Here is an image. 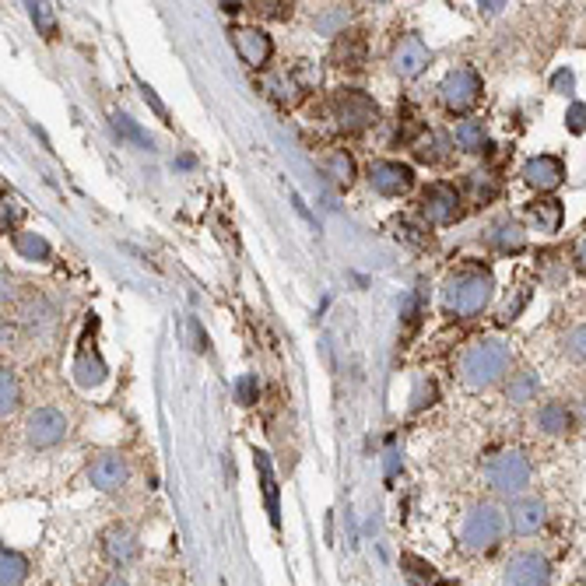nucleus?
<instances>
[{
  "mask_svg": "<svg viewBox=\"0 0 586 586\" xmlns=\"http://www.w3.org/2000/svg\"><path fill=\"white\" fill-rule=\"evenodd\" d=\"M14 250L22 253L25 260H49V253H53L39 232H18L14 236Z\"/></svg>",
  "mask_w": 586,
  "mask_h": 586,
  "instance_id": "28",
  "label": "nucleus"
},
{
  "mask_svg": "<svg viewBox=\"0 0 586 586\" xmlns=\"http://www.w3.org/2000/svg\"><path fill=\"white\" fill-rule=\"evenodd\" d=\"M481 91H485V82L474 67H453L443 84H439V95H443V106L450 113H467L481 102Z\"/></svg>",
  "mask_w": 586,
  "mask_h": 586,
  "instance_id": "5",
  "label": "nucleus"
},
{
  "mask_svg": "<svg viewBox=\"0 0 586 586\" xmlns=\"http://www.w3.org/2000/svg\"><path fill=\"white\" fill-rule=\"evenodd\" d=\"M74 379H78L82 386H99V383L106 379V366H102V358H99L95 348H82V355H78V362H74Z\"/></svg>",
  "mask_w": 586,
  "mask_h": 586,
  "instance_id": "22",
  "label": "nucleus"
},
{
  "mask_svg": "<svg viewBox=\"0 0 586 586\" xmlns=\"http://www.w3.org/2000/svg\"><path fill=\"white\" fill-rule=\"evenodd\" d=\"M29 580V562L14 547H4L0 555V586H25Z\"/></svg>",
  "mask_w": 586,
  "mask_h": 586,
  "instance_id": "21",
  "label": "nucleus"
},
{
  "mask_svg": "<svg viewBox=\"0 0 586 586\" xmlns=\"http://www.w3.org/2000/svg\"><path fill=\"white\" fill-rule=\"evenodd\" d=\"M18 218H22V208H18L14 201H7V197H4V232H14ZM14 236H18V232H14Z\"/></svg>",
  "mask_w": 586,
  "mask_h": 586,
  "instance_id": "37",
  "label": "nucleus"
},
{
  "mask_svg": "<svg viewBox=\"0 0 586 586\" xmlns=\"http://www.w3.org/2000/svg\"><path fill=\"white\" fill-rule=\"evenodd\" d=\"M421 228H415L411 221H397V239H404V243H415V246H425L428 243V236H418Z\"/></svg>",
  "mask_w": 586,
  "mask_h": 586,
  "instance_id": "34",
  "label": "nucleus"
},
{
  "mask_svg": "<svg viewBox=\"0 0 586 586\" xmlns=\"http://www.w3.org/2000/svg\"><path fill=\"white\" fill-rule=\"evenodd\" d=\"M99 586H130V583H126L124 576H106V580H102Z\"/></svg>",
  "mask_w": 586,
  "mask_h": 586,
  "instance_id": "42",
  "label": "nucleus"
},
{
  "mask_svg": "<svg viewBox=\"0 0 586 586\" xmlns=\"http://www.w3.org/2000/svg\"><path fill=\"white\" fill-rule=\"evenodd\" d=\"M485 481L492 485V492L496 496H523L527 492V485H530V461H527V453H520V450H503V453H496L492 461L485 463Z\"/></svg>",
  "mask_w": 586,
  "mask_h": 586,
  "instance_id": "4",
  "label": "nucleus"
},
{
  "mask_svg": "<svg viewBox=\"0 0 586 586\" xmlns=\"http://www.w3.org/2000/svg\"><path fill=\"white\" fill-rule=\"evenodd\" d=\"M527 214H530V221H534L541 232H547V236H551V232H558V228H562V218H565L562 204H558V201H551V197H547V201H534Z\"/></svg>",
  "mask_w": 586,
  "mask_h": 586,
  "instance_id": "23",
  "label": "nucleus"
},
{
  "mask_svg": "<svg viewBox=\"0 0 586 586\" xmlns=\"http://www.w3.org/2000/svg\"><path fill=\"white\" fill-rule=\"evenodd\" d=\"M232 42H236V53L243 56L246 67H267L271 53H274V42L263 29H236Z\"/></svg>",
  "mask_w": 586,
  "mask_h": 586,
  "instance_id": "15",
  "label": "nucleus"
},
{
  "mask_svg": "<svg viewBox=\"0 0 586 586\" xmlns=\"http://www.w3.org/2000/svg\"><path fill=\"white\" fill-rule=\"evenodd\" d=\"M29 7H32L36 25L46 32V39H53V32H56V25H53V7H49V4H29Z\"/></svg>",
  "mask_w": 586,
  "mask_h": 586,
  "instance_id": "32",
  "label": "nucleus"
},
{
  "mask_svg": "<svg viewBox=\"0 0 586 586\" xmlns=\"http://www.w3.org/2000/svg\"><path fill=\"white\" fill-rule=\"evenodd\" d=\"M263 88H267V95H271L274 102H281V106H295L298 95H302V84L295 82V78H289V74H271V78L263 82Z\"/></svg>",
  "mask_w": 586,
  "mask_h": 586,
  "instance_id": "25",
  "label": "nucleus"
},
{
  "mask_svg": "<svg viewBox=\"0 0 586 586\" xmlns=\"http://www.w3.org/2000/svg\"><path fill=\"white\" fill-rule=\"evenodd\" d=\"M467 186H470V194H474V201H492V197L499 194V179H496L492 172H470V179H467Z\"/></svg>",
  "mask_w": 586,
  "mask_h": 586,
  "instance_id": "30",
  "label": "nucleus"
},
{
  "mask_svg": "<svg viewBox=\"0 0 586 586\" xmlns=\"http://www.w3.org/2000/svg\"><path fill=\"white\" fill-rule=\"evenodd\" d=\"M569 425H573V415L558 401H547L545 408L538 411V428L547 432V435H562V432H569Z\"/></svg>",
  "mask_w": 586,
  "mask_h": 586,
  "instance_id": "24",
  "label": "nucleus"
},
{
  "mask_svg": "<svg viewBox=\"0 0 586 586\" xmlns=\"http://www.w3.org/2000/svg\"><path fill=\"white\" fill-rule=\"evenodd\" d=\"M428 586H457V583H450V580H435V576H432V580H428Z\"/></svg>",
  "mask_w": 586,
  "mask_h": 586,
  "instance_id": "43",
  "label": "nucleus"
},
{
  "mask_svg": "<svg viewBox=\"0 0 586 586\" xmlns=\"http://www.w3.org/2000/svg\"><path fill=\"white\" fill-rule=\"evenodd\" d=\"M369 183L383 197H401L415 186V168L404 166V162H393V159H383V162L369 166Z\"/></svg>",
  "mask_w": 586,
  "mask_h": 586,
  "instance_id": "9",
  "label": "nucleus"
},
{
  "mask_svg": "<svg viewBox=\"0 0 586 586\" xmlns=\"http://www.w3.org/2000/svg\"><path fill=\"white\" fill-rule=\"evenodd\" d=\"M390 64H393V74L397 78H418L421 71L428 67V46L418 36H404V39L397 42Z\"/></svg>",
  "mask_w": 586,
  "mask_h": 586,
  "instance_id": "13",
  "label": "nucleus"
},
{
  "mask_svg": "<svg viewBox=\"0 0 586 586\" xmlns=\"http://www.w3.org/2000/svg\"><path fill=\"white\" fill-rule=\"evenodd\" d=\"M421 218L428 225H453L461 218V194L457 186L450 183H432L425 194H421Z\"/></svg>",
  "mask_w": 586,
  "mask_h": 586,
  "instance_id": "8",
  "label": "nucleus"
},
{
  "mask_svg": "<svg viewBox=\"0 0 586 586\" xmlns=\"http://www.w3.org/2000/svg\"><path fill=\"white\" fill-rule=\"evenodd\" d=\"M485 243L499 253H520L523 246H527V232H523L520 221H513V218H499L496 225H488Z\"/></svg>",
  "mask_w": 586,
  "mask_h": 586,
  "instance_id": "16",
  "label": "nucleus"
},
{
  "mask_svg": "<svg viewBox=\"0 0 586 586\" xmlns=\"http://www.w3.org/2000/svg\"><path fill=\"white\" fill-rule=\"evenodd\" d=\"M565 355L573 362H586V327H573L565 334Z\"/></svg>",
  "mask_w": 586,
  "mask_h": 586,
  "instance_id": "31",
  "label": "nucleus"
},
{
  "mask_svg": "<svg viewBox=\"0 0 586 586\" xmlns=\"http://www.w3.org/2000/svg\"><path fill=\"white\" fill-rule=\"evenodd\" d=\"M551 88L562 91V95H569V91H573V74H569V71H558V74L551 78Z\"/></svg>",
  "mask_w": 586,
  "mask_h": 586,
  "instance_id": "40",
  "label": "nucleus"
},
{
  "mask_svg": "<svg viewBox=\"0 0 586 586\" xmlns=\"http://www.w3.org/2000/svg\"><path fill=\"white\" fill-rule=\"evenodd\" d=\"M113 120H116V130H120L124 137H130V141H137V144H144V148L151 144V141H148V137H144V134L137 130V124H134L130 116H124V113H120V116H113Z\"/></svg>",
  "mask_w": 586,
  "mask_h": 586,
  "instance_id": "33",
  "label": "nucleus"
},
{
  "mask_svg": "<svg viewBox=\"0 0 586 586\" xmlns=\"http://www.w3.org/2000/svg\"><path fill=\"white\" fill-rule=\"evenodd\" d=\"M337 67H362L366 60V39L358 32H340V39L334 46Z\"/></svg>",
  "mask_w": 586,
  "mask_h": 586,
  "instance_id": "20",
  "label": "nucleus"
},
{
  "mask_svg": "<svg viewBox=\"0 0 586 586\" xmlns=\"http://www.w3.org/2000/svg\"><path fill=\"white\" fill-rule=\"evenodd\" d=\"M256 457V474H260V488H263V503H267V516L271 523L278 527L281 523V503H278V485H274V467H271V457L263 450L253 453Z\"/></svg>",
  "mask_w": 586,
  "mask_h": 586,
  "instance_id": "17",
  "label": "nucleus"
},
{
  "mask_svg": "<svg viewBox=\"0 0 586 586\" xmlns=\"http://www.w3.org/2000/svg\"><path fill=\"white\" fill-rule=\"evenodd\" d=\"M141 95H144V102H148V106H151V109H155V113H159L166 124H172V120H168V109L162 106V99L155 95V88H151V84H141Z\"/></svg>",
  "mask_w": 586,
  "mask_h": 586,
  "instance_id": "36",
  "label": "nucleus"
},
{
  "mask_svg": "<svg viewBox=\"0 0 586 586\" xmlns=\"http://www.w3.org/2000/svg\"><path fill=\"white\" fill-rule=\"evenodd\" d=\"M580 421H583V428H586V401L580 404Z\"/></svg>",
  "mask_w": 586,
  "mask_h": 586,
  "instance_id": "44",
  "label": "nucleus"
},
{
  "mask_svg": "<svg viewBox=\"0 0 586 586\" xmlns=\"http://www.w3.org/2000/svg\"><path fill=\"white\" fill-rule=\"evenodd\" d=\"M569 130H586V106H573L569 109Z\"/></svg>",
  "mask_w": 586,
  "mask_h": 586,
  "instance_id": "39",
  "label": "nucleus"
},
{
  "mask_svg": "<svg viewBox=\"0 0 586 586\" xmlns=\"http://www.w3.org/2000/svg\"><path fill=\"white\" fill-rule=\"evenodd\" d=\"M505 520H509L513 534H523V538L541 534L547 523V505L541 499H534V496H520V499H513V505L505 509Z\"/></svg>",
  "mask_w": 586,
  "mask_h": 586,
  "instance_id": "10",
  "label": "nucleus"
},
{
  "mask_svg": "<svg viewBox=\"0 0 586 586\" xmlns=\"http://www.w3.org/2000/svg\"><path fill=\"white\" fill-rule=\"evenodd\" d=\"M239 401H243V404H253V401H256V379L253 376L239 379Z\"/></svg>",
  "mask_w": 586,
  "mask_h": 586,
  "instance_id": "38",
  "label": "nucleus"
},
{
  "mask_svg": "<svg viewBox=\"0 0 586 586\" xmlns=\"http://www.w3.org/2000/svg\"><path fill=\"white\" fill-rule=\"evenodd\" d=\"M503 586H551V562L541 551H516L505 562Z\"/></svg>",
  "mask_w": 586,
  "mask_h": 586,
  "instance_id": "7",
  "label": "nucleus"
},
{
  "mask_svg": "<svg viewBox=\"0 0 586 586\" xmlns=\"http://www.w3.org/2000/svg\"><path fill=\"white\" fill-rule=\"evenodd\" d=\"M323 172H327L331 179H337L340 186H348V183L355 179V159H351L348 151H331L327 162H323Z\"/></svg>",
  "mask_w": 586,
  "mask_h": 586,
  "instance_id": "27",
  "label": "nucleus"
},
{
  "mask_svg": "<svg viewBox=\"0 0 586 586\" xmlns=\"http://www.w3.org/2000/svg\"><path fill=\"white\" fill-rule=\"evenodd\" d=\"M18 404H22V386H18V376H14L11 369H0V411L11 415Z\"/></svg>",
  "mask_w": 586,
  "mask_h": 586,
  "instance_id": "29",
  "label": "nucleus"
},
{
  "mask_svg": "<svg viewBox=\"0 0 586 586\" xmlns=\"http://www.w3.org/2000/svg\"><path fill=\"white\" fill-rule=\"evenodd\" d=\"M492 292H496L492 271L481 263H463L443 281L439 302L450 316H478L492 302Z\"/></svg>",
  "mask_w": 586,
  "mask_h": 586,
  "instance_id": "1",
  "label": "nucleus"
},
{
  "mask_svg": "<svg viewBox=\"0 0 586 586\" xmlns=\"http://www.w3.org/2000/svg\"><path fill=\"white\" fill-rule=\"evenodd\" d=\"M126 461L120 453H102L88 463V481L99 488V492H116L126 485Z\"/></svg>",
  "mask_w": 586,
  "mask_h": 586,
  "instance_id": "14",
  "label": "nucleus"
},
{
  "mask_svg": "<svg viewBox=\"0 0 586 586\" xmlns=\"http://www.w3.org/2000/svg\"><path fill=\"white\" fill-rule=\"evenodd\" d=\"M538 390H541V383L534 373H516L513 383L505 386V397L513 401V404H530L534 397H538Z\"/></svg>",
  "mask_w": 586,
  "mask_h": 586,
  "instance_id": "26",
  "label": "nucleus"
},
{
  "mask_svg": "<svg viewBox=\"0 0 586 586\" xmlns=\"http://www.w3.org/2000/svg\"><path fill=\"white\" fill-rule=\"evenodd\" d=\"M576 267H580V274H586V239L576 243Z\"/></svg>",
  "mask_w": 586,
  "mask_h": 586,
  "instance_id": "41",
  "label": "nucleus"
},
{
  "mask_svg": "<svg viewBox=\"0 0 586 586\" xmlns=\"http://www.w3.org/2000/svg\"><path fill=\"white\" fill-rule=\"evenodd\" d=\"M25 435H29V443L36 450H49L67 435V418L60 411H53V408H39L25 425Z\"/></svg>",
  "mask_w": 586,
  "mask_h": 586,
  "instance_id": "11",
  "label": "nucleus"
},
{
  "mask_svg": "<svg viewBox=\"0 0 586 586\" xmlns=\"http://www.w3.org/2000/svg\"><path fill=\"white\" fill-rule=\"evenodd\" d=\"M331 109H334V120L340 130H366L369 124L379 120L376 102L358 88H340L334 95V102H331Z\"/></svg>",
  "mask_w": 586,
  "mask_h": 586,
  "instance_id": "6",
  "label": "nucleus"
},
{
  "mask_svg": "<svg viewBox=\"0 0 586 586\" xmlns=\"http://www.w3.org/2000/svg\"><path fill=\"white\" fill-rule=\"evenodd\" d=\"M509 362H513V351L509 344L499 337H485V340H474L457 362V373H461L463 386L467 390H485L492 383L509 373Z\"/></svg>",
  "mask_w": 586,
  "mask_h": 586,
  "instance_id": "2",
  "label": "nucleus"
},
{
  "mask_svg": "<svg viewBox=\"0 0 586 586\" xmlns=\"http://www.w3.org/2000/svg\"><path fill=\"white\" fill-rule=\"evenodd\" d=\"M523 179H527V186L547 194V190H558V186H562L565 166H562V159H555V155H534V159L523 162Z\"/></svg>",
  "mask_w": 586,
  "mask_h": 586,
  "instance_id": "12",
  "label": "nucleus"
},
{
  "mask_svg": "<svg viewBox=\"0 0 586 586\" xmlns=\"http://www.w3.org/2000/svg\"><path fill=\"white\" fill-rule=\"evenodd\" d=\"M453 144H457L461 151H470V155L485 151V148H488L485 124H481V120H463V124H457V130H453Z\"/></svg>",
  "mask_w": 586,
  "mask_h": 586,
  "instance_id": "19",
  "label": "nucleus"
},
{
  "mask_svg": "<svg viewBox=\"0 0 586 586\" xmlns=\"http://www.w3.org/2000/svg\"><path fill=\"white\" fill-rule=\"evenodd\" d=\"M505 513L496 503H478L461 523V545L470 555H488L503 545L505 534Z\"/></svg>",
  "mask_w": 586,
  "mask_h": 586,
  "instance_id": "3",
  "label": "nucleus"
},
{
  "mask_svg": "<svg viewBox=\"0 0 586 586\" xmlns=\"http://www.w3.org/2000/svg\"><path fill=\"white\" fill-rule=\"evenodd\" d=\"M102 551H106V558L109 562H116V565H126V562H134L137 558V538L126 530V527H113L109 534H106V541H102Z\"/></svg>",
  "mask_w": 586,
  "mask_h": 586,
  "instance_id": "18",
  "label": "nucleus"
},
{
  "mask_svg": "<svg viewBox=\"0 0 586 586\" xmlns=\"http://www.w3.org/2000/svg\"><path fill=\"white\" fill-rule=\"evenodd\" d=\"M576 586H586V565H583V573H580V580H576Z\"/></svg>",
  "mask_w": 586,
  "mask_h": 586,
  "instance_id": "45",
  "label": "nucleus"
},
{
  "mask_svg": "<svg viewBox=\"0 0 586 586\" xmlns=\"http://www.w3.org/2000/svg\"><path fill=\"white\" fill-rule=\"evenodd\" d=\"M344 22H348V11H344V7H334L331 14L320 18V29H323V32H337V25H344ZM337 36H340V32H337Z\"/></svg>",
  "mask_w": 586,
  "mask_h": 586,
  "instance_id": "35",
  "label": "nucleus"
}]
</instances>
